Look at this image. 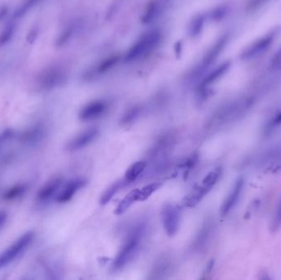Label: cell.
I'll list each match as a JSON object with an SVG mask.
<instances>
[{
	"mask_svg": "<svg viewBox=\"0 0 281 280\" xmlns=\"http://www.w3.org/2000/svg\"><path fill=\"white\" fill-rule=\"evenodd\" d=\"M146 232V223L140 222L132 228L113 262L114 271L122 270L138 255Z\"/></svg>",
	"mask_w": 281,
	"mask_h": 280,
	"instance_id": "obj_1",
	"label": "cell"
},
{
	"mask_svg": "<svg viewBox=\"0 0 281 280\" xmlns=\"http://www.w3.org/2000/svg\"><path fill=\"white\" fill-rule=\"evenodd\" d=\"M247 105L248 101L240 100L231 102L225 106H221L214 112L212 116L208 118V120L206 122V129L213 130L235 120L243 110H246Z\"/></svg>",
	"mask_w": 281,
	"mask_h": 280,
	"instance_id": "obj_2",
	"label": "cell"
},
{
	"mask_svg": "<svg viewBox=\"0 0 281 280\" xmlns=\"http://www.w3.org/2000/svg\"><path fill=\"white\" fill-rule=\"evenodd\" d=\"M34 238L35 233L33 231L27 232L17 238L9 247H7L5 251L0 253V270L10 266L11 264L23 255V253L32 245Z\"/></svg>",
	"mask_w": 281,
	"mask_h": 280,
	"instance_id": "obj_3",
	"label": "cell"
},
{
	"mask_svg": "<svg viewBox=\"0 0 281 280\" xmlns=\"http://www.w3.org/2000/svg\"><path fill=\"white\" fill-rule=\"evenodd\" d=\"M161 32L158 30H153L144 35L131 48H129L125 55V62L131 63L150 53L161 42Z\"/></svg>",
	"mask_w": 281,
	"mask_h": 280,
	"instance_id": "obj_4",
	"label": "cell"
},
{
	"mask_svg": "<svg viewBox=\"0 0 281 280\" xmlns=\"http://www.w3.org/2000/svg\"><path fill=\"white\" fill-rule=\"evenodd\" d=\"M177 143V136L174 133H166L155 141L152 146L148 150L147 157L152 162H160L167 160L169 152L173 150Z\"/></svg>",
	"mask_w": 281,
	"mask_h": 280,
	"instance_id": "obj_5",
	"label": "cell"
},
{
	"mask_svg": "<svg viewBox=\"0 0 281 280\" xmlns=\"http://www.w3.org/2000/svg\"><path fill=\"white\" fill-rule=\"evenodd\" d=\"M68 81V74L65 70L59 67L47 68L40 76L39 84L43 91H51L63 87Z\"/></svg>",
	"mask_w": 281,
	"mask_h": 280,
	"instance_id": "obj_6",
	"label": "cell"
},
{
	"mask_svg": "<svg viewBox=\"0 0 281 280\" xmlns=\"http://www.w3.org/2000/svg\"><path fill=\"white\" fill-rule=\"evenodd\" d=\"M163 227L169 237H173L180 228V211L173 204H166L161 211Z\"/></svg>",
	"mask_w": 281,
	"mask_h": 280,
	"instance_id": "obj_7",
	"label": "cell"
},
{
	"mask_svg": "<svg viewBox=\"0 0 281 280\" xmlns=\"http://www.w3.org/2000/svg\"><path fill=\"white\" fill-rule=\"evenodd\" d=\"M175 264L173 257L169 254H164L155 261L151 267L148 279H165L173 274Z\"/></svg>",
	"mask_w": 281,
	"mask_h": 280,
	"instance_id": "obj_8",
	"label": "cell"
},
{
	"mask_svg": "<svg viewBox=\"0 0 281 280\" xmlns=\"http://www.w3.org/2000/svg\"><path fill=\"white\" fill-rule=\"evenodd\" d=\"M46 126L43 123H36L20 133L18 141L25 146L33 147L41 143L46 137Z\"/></svg>",
	"mask_w": 281,
	"mask_h": 280,
	"instance_id": "obj_9",
	"label": "cell"
},
{
	"mask_svg": "<svg viewBox=\"0 0 281 280\" xmlns=\"http://www.w3.org/2000/svg\"><path fill=\"white\" fill-rule=\"evenodd\" d=\"M276 32H270L268 34L265 35L263 37L257 40L255 42L250 44L249 46L243 51L241 54V59L243 60L254 59V58L260 56L262 54L265 53L272 44L273 41L275 40Z\"/></svg>",
	"mask_w": 281,
	"mask_h": 280,
	"instance_id": "obj_10",
	"label": "cell"
},
{
	"mask_svg": "<svg viewBox=\"0 0 281 280\" xmlns=\"http://www.w3.org/2000/svg\"><path fill=\"white\" fill-rule=\"evenodd\" d=\"M99 131L96 126H92L87 130L79 133V135L74 137L66 145V150L70 152L78 151L95 141L99 136Z\"/></svg>",
	"mask_w": 281,
	"mask_h": 280,
	"instance_id": "obj_11",
	"label": "cell"
},
{
	"mask_svg": "<svg viewBox=\"0 0 281 280\" xmlns=\"http://www.w3.org/2000/svg\"><path fill=\"white\" fill-rule=\"evenodd\" d=\"M214 230H215V225L212 219H208L203 223L197 235L195 236L194 240L191 246V249L193 252H201L207 248L210 241L212 239Z\"/></svg>",
	"mask_w": 281,
	"mask_h": 280,
	"instance_id": "obj_12",
	"label": "cell"
},
{
	"mask_svg": "<svg viewBox=\"0 0 281 280\" xmlns=\"http://www.w3.org/2000/svg\"><path fill=\"white\" fill-rule=\"evenodd\" d=\"M87 184V180L83 177H76L70 180L67 184L62 186L55 200L60 204L68 202L72 200L75 194L79 192L81 188L85 187Z\"/></svg>",
	"mask_w": 281,
	"mask_h": 280,
	"instance_id": "obj_13",
	"label": "cell"
},
{
	"mask_svg": "<svg viewBox=\"0 0 281 280\" xmlns=\"http://www.w3.org/2000/svg\"><path fill=\"white\" fill-rule=\"evenodd\" d=\"M107 109L108 105L101 99L90 102L81 110L79 113V119L83 122L94 120L100 118L102 115L106 114Z\"/></svg>",
	"mask_w": 281,
	"mask_h": 280,
	"instance_id": "obj_14",
	"label": "cell"
},
{
	"mask_svg": "<svg viewBox=\"0 0 281 280\" xmlns=\"http://www.w3.org/2000/svg\"><path fill=\"white\" fill-rule=\"evenodd\" d=\"M63 186L62 177H55L43 186L36 195V200L40 203H46L53 198H56L59 190Z\"/></svg>",
	"mask_w": 281,
	"mask_h": 280,
	"instance_id": "obj_15",
	"label": "cell"
},
{
	"mask_svg": "<svg viewBox=\"0 0 281 280\" xmlns=\"http://www.w3.org/2000/svg\"><path fill=\"white\" fill-rule=\"evenodd\" d=\"M243 185H244V180L243 177H239L237 179L235 184L231 188V191L227 196L226 198L224 199V202L220 207V215L222 216H225L228 213L232 211V209L235 207V205L238 202L242 191H243Z\"/></svg>",
	"mask_w": 281,
	"mask_h": 280,
	"instance_id": "obj_16",
	"label": "cell"
},
{
	"mask_svg": "<svg viewBox=\"0 0 281 280\" xmlns=\"http://www.w3.org/2000/svg\"><path fill=\"white\" fill-rule=\"evenodd\" d=\"M228 41V35H224L215 43L213 46L207 51V53L203 58L199 71H201H201H205L207 68H209L210 66L212 65L214 62L216 61L218 57L220 56L223 49H224V47L226 46Z\"/></svg>",
	"mask_w": 281,
	"mask_h": 280,
	"instance_id": "obj_17",
	"label": "cell"
},
{
	"mask_svg": "<svg viewBox=\"0 0 281 280\" xmlns=\"http://www.w3.org/2000/svg\"><path fill=\"white\" fill-rule=\"evenodd\" d=\"M231 63L229 61L224 62V63H222L221 65L219 66L218 68L213 70L207 77L203 78V80L199 84L197 90L201 91V90L208 88L209 86L215 83L216 81L219 80L220 78L224 76V74L226 73L227 71L231 68Z\"/></svg>",
	"mask_w": 281,
	"mask_h": 280,
	"instance_id": "obj_18",
	"label": "cell"
},
{
	"mask_svg": "<svg viewBox=\"0 0 281 280\" xmlns=\"http://www.w3.org/2000/svg\"><path fill=\"white\" fill-rule=\"evenodd\" d=\"M162 9V4L160 0H153L149 3L142 16V22L145 24L151 23L160 16Z\"/></svg>",
	"mask_w": 281,
	"mask_h": 280,
	"instance_id": "obj_19",
	"label": "cell"
},
{
	"mask_svg": "<svg viewBox=\"0 0 281 280\" xmlns=\"http://www.w3.org/2000/svg\"><path fill=\"white\" fill-rule=\"evenodd\" d=\"M147 163L145 160H140L133 163L125 173L124 181L127 184L136 181L146 170Z\"/></svg>",
	"mask_w": 281,
	"mask_h": 280,
	"instance_id": "obj_20",
	"label": "cell"
},
{
	"mask_svg": "<svg viewBox=\"0 0 281 280\" xmlns=\"http://www.w3.org/2000/svg\"><path fill=\"white\" fill-rule=\"evenodd\" d=\"M29 189V186L27 184H17L12 186L3 194V200L7 201L17 200L23 196Z\"/></svg>",
	"mask_w": 281,
	"mask_h": 280,
	"instance_id": "obj_21",
	"label": "cell"
},
{
	"mask_svg": "<svg viewBox=\"0 0 281 280\" xmlns=\"http://www.w3.org/2000/svg\"><path fill=\"white\" fill-rule=\"evenodd\" d=\"M138 196L139 189L132 190L131 192L126 195L123 200L118 203V207L114 211V214L117 215H123V213L126 212L131 207L132 205L138 201Z\"/></svg>",
	"mask_w": 281,
	"mask_h": 280,
	"instance_id": "obj_22",
	"label": "cell"
},
{
	"mask_svg": "<svg viewBox=\"0 0 281 280\" xmlns=\"http://www.w3.org/2000/svg\"><path fill=\"white\" fill-rule=\"evenodd\" d=\"M143 107L142 106H135L130 108L125 112L120 119V124L123 126H129L133 124L142 116L143 113Z\"/></svg>",
	"mask_w": 281,
	"mask_h": 280,
	"instance_id": "obj_23",
	"label": "cell"
},
{
	"mask_svg": "<svg viewBox=\"0 0 281 280\" xmlns=\"http://www.w3.org/2000/svg\"><path fill=\"white\" fill-rule=\"evenodd\" d=\"M127 184V183L124 181V179L119 180V181L115 182L112 185H110L105 192L102 193L99 198V204L101 206H105L107 203L110 202V200L114 197V195Z\"/></svg>",
	"mask_w": 281,
	"mask_h": 280,
	"instance_id": "obj_24",
	"label": "cell"
},
{
	"mask_svg": "<svg viewBox=\"0 0 281 280\" xmlns=\"http://www.w3.org/2000/svg\"><path fill=\"white\" fill-rule=\"evenodd\" d=\"M222 173V169L220 167H218L214 170L211 171L208 174L204 177L201 183V187L204 191L208 193L213 188L214 186L216 185L218 180L220 177Z\"/></svg>",
	"mask_w": 281,
	"mask_h": 280,
	"instance_id": "obj_25",
	"label": "cell"
},
{
	"mask_svg": "<svg viewBox=\"0 0 281 280\" xmlns=\"http://www.w3.org/2000/svg\"><path fill=\"white\" fill-rule=\"evenodd\" d=\"M207 194V192L202 189L201 186H198V187L192 190L188 196H186V198L184 201V206L189 207V208L196 207Z\"/></svg>",
	"mask_w": 281,
	"mask_h": 280,
	"instance_id": "obj_26",
	"label": "cell"
},
{
	"mask_svg": "<svg viewBox=\"0 0 281 280\" xmlns=\"http://www.w3.org/2000/svg\"><path fill=\"white\" fill-rule=\"evenodd\" d=\"M205 23V17L203 15H198L192 19L189 25V34L192 37L199 36L202 32Z\"/></svg>",
	"mask_w": 281,
	"mask_h": 280,
	"instance_id": "obj_27",
	"label": "cell"
},
{
	"mask_svg": "<svg viewBox=\"0 0 281 280\" xmlns=\"http://www.w3.org/2000/svg\"><path fill=\"white\" fill-rule=\"evenodd\" d=\"M40 0H24L20 6L17 7L13 13L14 18H21L24 17L32 8H34Z\"/></svg>",
	"mask_w": 281,
	"mask_h": 280,
	"instance_id": "obj_28",
	"label": "cell"
},
{
	"mask_svg": "<svg viewBox=\"0 0 281 280\" xmlns=\"http://www.w3.org/2000/svg\"><path fill=\"white\" fill-rule=\"evenodd\" d=\"M120 55H112V56L105 59L98 65V73H105L109 70L114 68V66H116L117 63L120 61Z\"/></svg>",
	"mask_w": 281,
	"mask_h": 280,
	"instance_id": "obj_29",
	"label": "cell"
},
{
	"mask_svg": "<svg viewBox=\"0 0 281 280\" xmlns=\"http://www.w3.org/2000/svg\"><path fill=\"white\" fill-rule=\"evenodd\" d=\"M162 184L161 183H152V184H147L142 189H139V196H138V200L143 201L146 199L149 198L154 192H157V190L161 188Z\"/></svg>",
	"mask_w": 281,
	"mask_h": 280,
	"instance_id": "obj_30",
	"label": "cell"
},
{
	"mask_svg": "<svg viewBox=\"0 0 281 280\" xmlns=\"http://www.w3.org/2000/svg\"><path fill=\"white\" fill-rule=\"evenodd\" d=\"M16 32V25L13 22L8 24L0 33V48L12 40Z\"/></svg>",
	"mask_w": 281,
	"mask_h": 280,
	"instance_id": "obj_31",
	"label": "cell"
},
{
	"mask_svg": "<svg viewBox=\"0 0 281 280\" xmlns=\"http://www.w3.org/2000/svg\"><path fill=\"white\" fill-rule=\"evenodd\" d=\"M74 34V27L72 25L68 26L64 31L59 34L58 36L56 42H55V45L57 47H63L65 44H68Z\"/></svg>",
	"mask_w": 281,
	"mask_h": 280,
	"instance_id": "obj_32",
	"label": "cell"
},
{
	"mask_svg": "<svg viewBox=\"0 0 281 280\" xmlns=\"http://www.w3.org/2000/svg\"><path fill=\"white\" fill-rule=\"evenodd\" d=\"M198 155H197V153H193V154L191 155L189 157H188L186 160L180 163L178 166H180L181 169H185L186 171L190 170L192 168H194L195 165L198 163Z\"/></svg>",
	"mask_w": 281,
	"mask_h": 280,
	"instance_id": "obj_33",
	"label": "cell"
},
{
	"mask_svg": "<svg viewBox=\"0 0 281 280\" xmlns=\"http://www.w3.org/2000/svg\"><path fill=\"white\" fill-rule=\"evenodd\" d=\"M228 11V7L224 6V5L217 7V8L212 10V13L210 14V17L213 21H220V20L223 19L226 16Z\"/></svg>",
	"mask_w": 281,
	"mask_h": 280,
	"instance_id": "obj_34",
	"label": "cell"
},
{
	"mask_svg": "<svg viewBox=\"0 0 281 280\" xmlns=\"http://www.w3.org/2000/svg\"><path fill=\"white\" fill-rule=\"evenodd\" d=\"M281 226V200L278 204L276 211L273 215L272 221H271V230L273 233L276 232Z\"/></svg>",
	"mask_w": 281,
	"mask_h": 280,
	"instance_id": "obj_35",
	"label": "cell"
},
{
	"mask_svg": "<svg viewBox=\"0 0 281 280\" xmlns=\"http://www.w3.org/2000/svg\"><path fill=\"white\" fill-rule=\"evenodd\" d=\"M14 136V131L12 130V129H6V130L3 131L2 133H0V151H1L3 148L5 147V145L9 141L13 139Z\"/></svg>",
	"mask_w": 281,
	"mask_h": 280,
	"instance_id": "obj_36",
	"label": "cell"
},
{
	"mask_svg": "<svg viewBox=\"0 0 281 280\" xmlns=\"http://www.w3.org/2000/svg\"><path fill=\"white\" fill-rule=\"evenodd\" d=\"M39 35V28H36V27H34V28H31V30H30L29 32L28 33V36H27V38H25V40H27V42L28 43V44H34L35 41H36V39H37V37H38Z\"/></svg>",
	"mask_w": 281,
	"mask_h": 280,
	"instance_id": "obj_37",
	"label": "cell"
},
{
	"mask_svg": "<svg viewBox=\"0 0 281 280\" xmlns=\"http://www.w3.org/2000/svg\"><path fill=\"white\" fill-rule=\"evenodd\" d=\"M266 2H267V0H250L247 5V9L249 11L256 10Z\"/></svg>",
	"mask_w": 281,
	"mask_h": 280,
	"instance_id": "obj_38",
	"label": "cell"
},
{
	"mask_svg": "<svg viewBox=\"0 0 281 280\" xmlns=\"http://www.w3.org/2000/svg\"><path fill=\"white\" fill-rule=\"evenodd\" d=\"M272 66L275 68H281V48L272 59Z\"/></svg>",
	"mask_w": 281,
	"mask_h": 280,
	"instance_id": "obj_39",
	"label": "cell"
},
{
	"mask_svg": "<svg viewBox=\"0 0 281 280\" xmlns=\"http://www.w3.org/2000/svg\"><path fill=\"white\" fill-rule=\"evenodd\" d=\"M281 124V113L279 114H277L275 118H273L272 120L270 122L269 124V128L270 129H274L275 126H279Z\"/></svg>",
	"mask_w": 281,
	"mask_h": 280,
	"instance_id": "obj_40",
	"label": "cell"
},
{
	"mask_svg": "<svg viewBox=\"0 0 281 280\" xmlns=\"http://www.w3.org/2000/svg\"><path fill=\"white\" fill-rule=\"evenodd\" d=\"M9 7L6 6V5L1 7V8H0V21L5 20L7 16H8V14H9Z\"/></svg>",
	"mask_w": 281,
	"mask_h": 280,
	"instance_id": "obj_41",
	"label": "cell"
},
{
	"mask_svg": "<svg viewBox=\"0 0 281 280\" xmlns=\"http://www.w3.org/2000/svg\"><path fill=\"white\" fill-rule=\"evenodd\" d=\"M8 219V214L5 211H0V230L5 226Z\"/></svg>",
	"mask_w": 281,
	"mask_h": 280,
	"instance_id": "obj_42",
	"label": "cell"
}]
</instances>
